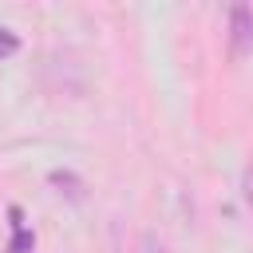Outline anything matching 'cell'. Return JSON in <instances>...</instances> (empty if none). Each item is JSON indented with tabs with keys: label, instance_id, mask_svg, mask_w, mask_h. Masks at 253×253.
I'll return each mask as SVG.
<instances>
[{
	"label": "cell",
	"instance_id": "6da1fadb",
	"mask_svg": "<svg viewBox=\"0 0 253 253\" xmlns=\"http://www.w3.org/2000/svg\"><path fill=\"white\" fill-rule=\"evenodd\" d=\"M229 51L237 59H245L253 51V8L249 4H233L229 8Z\"/></svg>",
	"mask_w": 253,
	"mask_h": 253
},
{
	"label": "cell",
	"instance_id": "5b68a950",
	"mask_svg": "<svg viewBox=\"0 0 253 253\" xmlns=\"http://www.w3.org/2000/svg\"><path fill=\"white\" fill-rule=\"evenodd\" d=\"M16 51H20V40H16V32L0 28V59H8V55H16Z\"/></svg>",
	"mask_w": 253,
	"mask_h": 253
},
{
	"label": "cell",
	"instance_id": "8992f818",
	"mask_svg": "<svg viewBox=\"0 0 253 253\" xmlns=\"http://www.w3.org/2000/svg\"><path fill=\"white\" fill-rule=\"evenodd\" d=\"M241 190H245V202H249V210H253V158H249V166H245V174H241Z\"/></svg>",
	"mask_w": 253,
	"mask_h": 253
},
{
	"label": "cell",
	"instance_id": "277c9868",
	"mask_svg": "<svg viewBox=\"0 0 253 253\" xmlns=\"http://www.w3.org/2000/svg\"><path fill=\"white\" fill-rule=\"evenodd\" d=\"M134 253H170V249H166V241L158 233H142L138 245H134Z\"/></svg>",
	"mask_w": 253,
	"mask_h": 253
},
{
	"label": "cell",
	"instance_id": "3957f363",
	"mask_svg": "<svg viewBox=\"0 0 253 253\" xmlns=\"http://www.w3.org/2000/svg\"><path fill=\"white\" fill-rule=\"evenodd\" d=\"M47 178H51V186H59V194H67L71 202H79V198H83V182H79L71 170H51Z\"/></svg>",
	"mask_w": 253,
	"mask_h": 253
},
{
	"label": "cell",
	"instance_id": "7a4b0ae2",
	"mask_svg": "<svg viewBox=\"0 0 253 253\" xmlns=\"http://www.w3.org/2000/svg\"><path fill=\"white\" fill-rule=\"evenodd\" d=\"M8 213H12V245H8V253H32V249H36V233H32V229H24V221H20V210H16V206H12Z\"/></svg>",
	"mask_w": 253,
	"mask_h": 253
}]
</instances>
